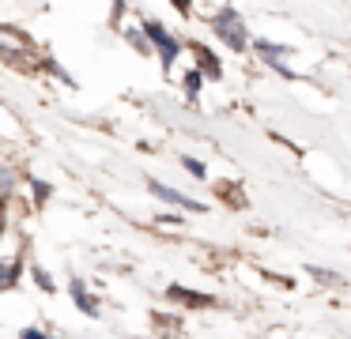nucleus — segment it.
<instances>
[{"label": "nucleus", "mask_w": 351, "mask_h": 339, "mask_svg": "<svg viewBox=\"0 0 351 339\" xmlns=\"http://www.w3.org/2000/svg\"><path fill=\"white\" fill-rule=\"evenodd\" d=\"M215 34H219L230 49H238V53L245 49V27H242V19H238L234 8H223V12L215 15Z\"/></svg>", "instance_id": "nucleus-1"}, {"label": "nucleus", "mask_w": 351, "mask_h": 339, "mask_svg": "<svg viewBox=\"0 0 351 339\" xmlns=\"http://www.w3.org/2000/svg\"><path fill=\"white\" fill-rule=\"evenodd\" d=\"M144 34L152 38V45L159 49V60H162V68H170V64H174L178 49H182V45H178V38L170 34V30L162 27V23H155V19H147V23H144Z\"/></svg>", "instance_id": "nucleus-2"}, {"label": "nucleus", "mask_w": 351, "mask_h": 339, "mask_svg": "<svg viewBox=\"0 0 351 339\" xmlns=\"http://www.w3.org/2000/svg\"><path fill=\"white\" fill-rule=\"evenodd\" d=\"M147 188H152V192L159 196L162 203H174V208H189V211H204V203L189 200V196H182L178 188H170V185H159V181H147Z\"/></svg>", "instance_id": "nucleus-3"}, {"label": "nucleus", "mask_w": 351, "mask_h": 339, "mask_svg": "<svg viewBox=\"0 0 351 339\" xmlns=\"http://www.w3.org/2000/svg\"><path fill=\"white\" fill-rule=\"evenodd\" d=\"M193 53H197V72L200 75H208V79H223V68H219V60H215V53L208 49V45H193Z\"/></svg>", "instance_id": "nucleus-4"}, {"label": "nucleus", "mask_w": 351, "mask_h": 339, "mask_svg": "<svg viewBox=\"0 0 351 339\" xmlns=\"http://www.w3.org/2000/svg\"><path fill=\"white\" fill-rule=\"evenodd\" d=\"M72 298H76L80 313H87V316H99V301H95L91 294L84 290V279H72Z\"/></svg>", "instance_id": "nucleus-5"}, {"label": "nucleus", "mask_w": 351, "mask_h": 339, "mask_svg": "<svg viewBox=\"0 0 351 339\" xmlns=\"http://www.w3.org/2000/svg\"><path fill=\"white\" fill-rule=\"evenodd\" d=\"M170 298L182 301V305H212V298L208 294H197V290H185V286H170Z\"/></svg>", "instance_id": "nucleus-6"}, {"label": "nucleus", "mask_w": 351, "mask_h": 339, "mask_svg": "<svg viewBox=\"0 0 351 339\" xmlns=\"http://www.w3.org/2000/svg\"><path fill=\"white\" fill-rule=\"evenodd\" d=\"M0 49H27V38L16 34V30H4V27H0Z\"/></svg>", "instance_id": "nucleus-7"}, {"label": "nucleus", "mask_w": 351, "mask_h": 339, "mask_svg": "<svg viewBox=\"0 0 351 339\" xmlns=\"http://www.w3.org/2000/svg\"><path fill=\"white\" fill-rule=\"evenodd\" d=\"M12 188H16V173H12L8 166H0V203L12 196Z\"/></svg>", "instance_id": "nucleus-8"}, {"label": "nucleus", "mask_w": 351, "mask_h": 339, "mask_svg": "<svg viewBox=\"0 0 351 339\" xmlns=\"http://www.w3.org/2000/svg\"><path fill=\"white\" fill-rule=\"evenodd\" d=\"M19 279V268L16 264H0V290H4V286H12Z\"/></svg>", "instance_id": "nucleus-9"}, {"label": "nucleus", "mask_w": 351, "mask_h": 339, "mask_svg": "<svg viewBox=\"0 0 351 339\" xmlns=\"http://www.w3.org/2000/svg\"><path fill=\"white\" fill-rule=\"evenodd\" d=\"M200 79H204V75H200L197 68H193V72H185V95H189V98H197V90H200Z\"/></svg>", "instance_id": "nucleus-10"}, {"label": "nucleus", "mask_w": 351, "mask_h": 339, "mask_svg": "<svg viewBox=\"0 0 351 339\" xmlns=\"http://www.w3.org/2000/svg\"><path fill=\"white\" fill-rule=\"evenodd\" d=\"M182 162H185V170H189L193 177H204V173H208V170H204V162H200V158H193V155H185Z\"/></svg>", "instance_id": "nucleus-11"}, {"label": "nucleus", "mask_w": 351, "mask_h": 339, "mask_svg": "<svg viewBox=\"0 0 351 339\" xmlns=\"http://www.w3.org/2000/svg\"><path fill=\"white\" fill-rule=\"evenodd\" d=\"M34 283H38L42 290H53V279H49V275H46V271H42V268H34Z\"/></svg>", "instance_id": "nucleus-12"}, {"label": "nucleus", "mask_w": 351, "mask_h": 339, "mask_svg": "<svg viewBox=\"0 0 351 339\" xmlns=\"http://www.w3.org/2000/svg\"><path fill=\"white\" fill-rule=\"evenodd\" d=\"M310 275L321 279V283H336V275H332V271H325V268H310Z\"/></svg>", "instance_id": "nucleus-13"}, {"label": "nucleus", "mask_w": 351, "mask_h": 339, "mask_svg": "<svg viewBox=\"0 0 351 339\" xmlns=\"http://www.w3.org/2000/svg\"><path fill=\"white\" fill-rule=\"evenodd\" d=\"M34 196H38V203H42V200L49 196V185H42V181H34Z\"/></svg>", "instance_id": "nucleus-14"}, {"label": "nucleus", "mask_w": 351, "mask_h": 339, "mask_svg": "<svg viewBox=\"0 0 351 339\" xmlns=\"http://www.w3.org/2000/svg\"><path fill=\"white\" fill-rule=\"evenodd\" d=\"M19 339H49V336H42L38 328H23V336H19Z\"/></svg>", "instance_id": "nucleus-15"}]
</instances>
